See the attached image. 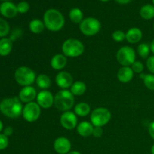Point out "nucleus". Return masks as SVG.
<instances>
[{
  "label": "nucleus",
  "instance_id": "obj_3",
  "mask_svg": "<svg viewBox=\"0 0 154 154\" xmlns=\"http://www.w3.org/2000/svg\"><path fill=\"white\" fill-rule=\"evenodd\" d=\"M75 104V98L69 90H61L54 96V106L60 111H69Z\"/></svg>",
  "mask_w": 154,
  "mask_h": 154
},
{
  "label": "nucleus",
  "instance_id": "obj_44",
  "mask_svg": "<svg viewBox=\"0 0 154 154\" xmlns=\"http://www.w3.org/2000/svg\"><path fill=\"white\" fill-rule=\"evenodd\" d=\"M2 1H4V2H7V1H9V0H2Z\"/></svg>",
  "mask_w": 154,
  "mask_h": 154
},
{
  "label": "nucleus",
  "instance_id": "obj_46",
  "mask_svg": "<svg viewBox=\"0 0 154 154\" xmlns=\"http://www.w3.org/2000/svg\"><path fill=\"white\" fill-rule=\"evenodd\" d=\"M153 30H154V24H153Z\"/></svg>",
  "mask_w": 154,
  "mask_h": 154
},
{
  "label": "nucleus",
  "instance_id": "obj_42",
  "mask_svg": "<svg viewBox=\"0 0 154 154\" xmlns=\"http://www.w3.org/2000/svg\"><path fill=\"white\" fill-rule=\"evenodd\" d=\"M150 151H151V154H154V144L153 146L151 147V149H150Z\"/></svg>",
  "mask_w": 154,
  "mask_h": 154
},
{
  "label": "nucleus",
  "instance_id": "obj_16",
  "mask_svg": "<svg viewBox=\"0 0 154 154\" xmlns=\"http://www.w3.org/2000/svg\"><path fill=\"white\" fill-rule=\"evenodd\" d=\"M134 76V72L130 66H122L117 74V79L120 82L126 84L130 82Z\"/></svg>",
  "mask_w": 154,
  "mask_h": 154
},
{
  "label": "nucleus",
  "instance_id": "obj_29",
  "mask_svg": "<svg viewBox=\"0 0 154 154\" xmlns=\"http://www.w3.org/2000/svg\"><path fill=\"white\" fill-rule=\"evenodd\" d=\"M10 26L5 20L0 17V37L5 38L8 35Z\"/></svg>",
  "mask_w": 154,
  "mask_h": 154
},
{
  "label": "nucleus",
  "instance_id": "obj_34",
  "mask_svg": "<svg viewBox=\"0 0 154 154\" xmlns=\"http://www.w3.org/2000/svg\"><path fill=\"white\" fill-rule=\"evenodd\" d=\"M146 65H147V67L148 69V70L153 75H154V55L151 56V57H149L147 59Z\"/></svg>",
  "mask_w": 154,
  "mask_h": 154
},
{
  "label": "nucleus",
  "instance_id": "obj_40",
  "mask_svg": "<svg viewBox=\"0 0 154 154\" xmlns=\"http://www.w3.org/2000/svg\"><path fill=\"white\" fill-rule=\"evenodd\" d=\"M68 154H81L79 151H77V150H71Z\"/></svg>",
  "mask_w": 154,
  "mask_h": 154
},
{
  "label": "nucleus",
  "instance_id": "obj_13",
  "mask_svg": "<svg viewBox=\"0 0 154 154\" xmlns=\"http://www.w3.org/2000/svg\"><path fill=\"white\" fill-rule=\"evenodd\" d=\"M54 149L58 154H68L72 149V143L66 137H59L54 141Z\"/></svg>",
  "mask_w": 154,
  "mask_h": 154
},
{
  "label": "nucleus",
  "instance_id": "obj_17",
  "mask_svg": "<svg viewBox=\"0 0 154 154\" xmlns=\"http://www.w3.org/2000/svg\"><path fill=\"white\" fill-rule=\"evenodd\" d=\"M66 64H67V57L63 54H56L51 60V66L54 70H62L66 67Z\"/></svg>",
  "mask_w": 154,
  "mask_h": 154
},
{
  "label": "nucleus",
  "instance_id": "obj_11",
  "mask_svg": "<svg viewBox=\"0 0 154 154\" xmlns=\"http://www.w3.org/2000/svg\"><path fill=\"white\" fill-rule=\"evenodd\" d=\"M37 103L38 104L41 108L48 109L51 108L54 105V97L52 93L48 90H42L38 93L36 98Z\"/></svg>",
  "mask_w": 154,
  "mask_h": 154
},
{
  "label": "nucleus",
  "instance_id": "obj_2",
  "mask_svg": "<svg viewBox=\"0 0 154 154\" xmlns=\"http://www.w3.org/2000/svg\"><path fill=\"white\" fill-rule=\"evenodd\" d=\"M22 103L19 97L7 98L0 102V111L9 118H17L23 113Z\"/></svg>",
  "mask_w": 154,
  "mask_h": 154
},
{
  "label": "nucleus",
  "instance_id": "obj_5",
  "mask_svg": "<svg viewBox=\"0 0 154 154\" xmlns=\"http://www.w3.org/2000/svg\"><path fill=\"white\" fill-rule=\"evenodd\" d=\"M36 78L35 72L27 66H20L14 72L15 81L23 87L32 86L35 82Z\"/></svg>",
  "mask_w": 154,
  "mask_h": 154
},
{
  "label": "nucleus",
  "instance_id": "obj_20",
  "mask_svg": "<svg viewBox=\"0 0 154 154\" xmlns=\"http://www.w3.org/2000/svg\"><path fill=\"white\" fill-rule=\"evenodd\" d=\"M90 105L87 102H80L75 107V113L78 117H87L90 114Z\"/></svg>",
  "mask_w": 154,
  "mask_h": 154
},
{
  "label": "nucleus",
  "instance_id": "obj_35",
  "mask_svg": "<svg viewBox=\"0 0 154 154\" xmlns=\"http://www.w3.org/2000/svg\"><path fill=\"white\" fill-rule=\"evenodd\" d=\"M103 135V129L102 127L100 126H94V129L93 131V135L95 138H100Z\"/></svg>",
  "mask_w": 154,
  "mask_h": 154
},
{
  "label": "nucleus",
  "instance_id": "obj_30",
  "mask_svg": "<svg viewBox=\"0 0 154 154\" xmlns=\"http://www.w3.org/2000/svg\"><path fill=\"white\" fill-rule=\"evenodd\" d=\"M112 38L117 42H121L126 39V33L122 30H116L112 33Z\"/></svg>",
  "mask_w": 154,
  "mask_h": 154
},
{
  "label": "nucleus",
  "instance_id": "obj_25",
  "mask_svg": "<svg viewBox=\"0 0 154 154\" xmlns=\"http://www.w3.org/2000/svg\"><path fill=\"white\" fill-rule=\"evenodd\" d=\"M140 16L144 20H151L154 18V5L147 4L142 6L140 9Z\"/></svg>",
  "mask_w": 154,
  "mask_h": 154
},
{
  "label": "nucleus",
  "instance_id": "obj_41",
  "mask_svg": "<svg viewBox=\"0 0 154 154\" xmlns=\"http://www.w3.org/2000/svg\"><path fill=\"white\" fill-rule=\"evenodd\" d=\"M2 128H3V123L0 120V132H1L2 130Z\"/></svg>",
  "mask_w": 154,
  "mask_h": 154
},
{
  "label": "nucleus",
  "instance_id": "obj_7",
  "mask_svg": "<svg viewBox=\"0 0 154 154\" xmlns=\"http://www.w3.org/2000/svg\"><path fill=\"white\" fill-rule=\"evenodd\" d=\"M111 119V111L105 108L99 107L93 110L90 114V123L94 126L102 127L108 124Z\"/></svg>",
  "mask_w": 154,
  "mask_h": 154
},
{
  "label": "nucleus",
  "instance_id": "obj_4",
  "mask_svg": "<svg viewBox=\"0 0 154 154\" xmlns=\"http://www.w3.org/2000/svg\"><path fill=\"white\" fill-rule=\"evenodd\" d=\"M62 52L66 57H78L84 54V45L78 39L69 38L63 43Z\"/></svg>",
  "mask_w": 154,
  "mask_h": 154
},
{
  "label": "nucleus",
  "instance_id": "obj_31",
  "mask_svg": "<svg viewBox=\"0 0 154 154\" xmlns=\"http://www.w3.org/2000/svg\"><path fill=\"white\" fill-rule=\"evenodd\" d=\"M131 68H132L134 73L141 74L143 72V71H144V64L141 61H137V60H135L133 63V64L131 66Z\"/></svg>",
  "mask_w": 154,
  "mask_h": 154
},
{
  "label": "nucleus",
  "instance_id": "obj_37",
  "mask_svg": "<svg viewBox=\"0 0 154 154\" xmlns=\"http://www.w3.org/2000/svg\"><path fill=\"white\" fill-rule=\"evenodd\" d=\"M13 132H14L13 128H12L11 126H8V127H6L5 129L4 135H6L7 137H8V136H10V135H12Z\"/></svg>",
  "mask_w": 154,
  "mask_h": 154
},
{
  "label": "nucleus",
  "instance_id": "obj_6",
  "mask_svg": "<svg viewBox=\"0 0 154 154\" xmlns=\"http://www.w3.org/2000/svg\"><path fill=\"white\" fill-rule=\"evenodd\" d=\"M102 28L100 21L93 17H86L79 24L81 33L86 36H94L99 32Z\"/></svg>",
  "mask_w": 154,
  "mask_h": 154
},
{
  "label": "nucleus",
  "instance_id": "obj_27",
  "mask_svg": "<svg viewBox=\"0 0 154 154\" xmlns=\"http://www.w3.org/2000/svg\"><path fill=\"white\" fill-rule=\"evenodd\" d=\"M140 78L144 81V84L148 90L154 91V75L149 74V75H144L141 74Z\"/></svg>",
  "mask_w": 154,
  "mask_h": 154
},
{
  "label": "nucleus",
  "instance_id": "obj_15",
  "mask_svg": "<svg viewBox=\"0 0 154 154\" xmlns=\"http://www.w3.org/2000/svg\"><path fill=\"white\" fill-rule=\"evenodd\" d=\"M0 13L5 17L13 18L17 14V8L11 2H4L0 5Z\"/></svg>",
  "mask_w": 154,
  "mask_h": 154
},
{
  "label": "nucleus",
  "instance_id": "obj_23",
  "mask_svg": "<svg viewBox=\"0 0 154 154\" xmlns=\"http://www.w3.org/2000/svg\"><path fill=\"white\" fill-rule=\"evenodd\" d=\"M35 83L38 87L42 90H48L51 86V80L49 76L45 74H42L37 76L35 80Z\"/></svg>",
  "mask_w": 154,
  "mask_h": 154
},
{
  "label": "nucleus",
  "instance_id": "obj_12",
  "mask_svg": "<svg viewBox=\"0 0 154 154\" xmlns=\"http://www.w3.org/2000/svg\"><path fill=\"white\" fill-rule=\"evenodd\" d=\"M55 82L60 88L63 90H67L70 88L73 84V77L69 72L63 71V72H60L57 75Z\"/></svg>",
  "mask_w": 154,
  "mask_h": 154
},
{
  "label": "nucleus",
  "instance_id": "obj_45",
  "mask_svg": "<svg viewBox=\"0 0 154 154\" xmlns=\"http://www.w3.org/2000/svg\"><path fill=\"white\" fill-rule=\"evenodd\" d=\"M152 2H153V5H154V0H152Z\"/></svg>",
  "mask_w": 154,
  "mask_h": 154
},
{
  "label": "nucleus",
  "instance_id": "obj_43",
  "mask_svg": "<svg viewBox=\"0 0 154 154\" xmlns=\"http://www.w3.org/2000/svg\"><path fill=\"white\" fill-rule=\"evenodd\" d=\"M99 1L102 2H108V1H110V0H99Z\"/></svg>",
  "mask_w": 154,
  "mask_h": 154
},
{
  "label": "nucleus",
  "instance_id": "obj_32",
  "mask_svg": "<svg viewBox=\"0 0 154 154\" xmlns=\"http://www.w3.org/2000/svg\"><path fill=\"white\" fill-rule=\"evenodd\" d=\"M17 11L20 14H26L28 12V11L29 10V4L27 2L22 1L20 2H19L17 5Z\"/></svg>",
  "mask_w": 154,
  "mask_h": 154
},
{
  "label": "nucleus",
  "instance_id": "obj_22",
  "mask_svg": "<svg viewBox=\"0 0 154 154\" xmlns=\"http://www.w3.org/2000/svg\"><path fill=\"white\" fill-rule=\"evenodd\" d=\"M12 50V42L7 38H2L0 40V56H8Z\"/></svg>",
  "mask_w": 154,
  "mask_h": 154
},
{
  "label": "nucleus",
  "instance_id": "obj_36",
  "mask_svg": "<svg viewBox=\"0 0 154 154\" xmlns=\"http://www.w3.org/2000/svg\"><path fill=\"white\" fill-rule=\"evenodd\" d=\"M148 132L149 135L152 138V139L154 140V121L151 122L148 126Z\"/></svg>",
  "mask_w": 154,
  "mask_h": 154
},
{
  "label": "nucleus",
  "instance_id": "obj_28",
  "mask_svg": "<svg viewBox=\"0 0 154 154\" xmlns=\"http://www.w3.org/2000/svg\"><path fill=\"white\" fill-rule=\"evenodd\" d=\"M150 47L146 43H141L138 46V54L142 59L148 58Z\"/></svg>",
  "mask_w": 154,
  "mask_h": 154
},
{
  "label": "nucleus",
  "instance_id": "obj_26",
  "mask_svg": "<svg viewBox=\"0 0 154 154\" xmlns=\"http://www.w3.org/2000/svg\"><path fill=\"white\" fill-rule=\"evenodd\" d=\"M69 18L75 23H81L84 20V14L78 8H74L69 11Z\"/></svg>",
  "mask_w": 154,
  "mask_h": 154
},
{
  "label": "nucleus",
  "instance_id": "obj_39",
  "mask_svg": "<svg viewBox=\"0 0 154 154\" xmlns=\"http://www.w3.org/2000/svg\"><path fill=\"white\" fill-rule=\"evenodd\" d=\"M150 51H151L153 54H154V38H153V40L152 41V42H151V44H150Z\"/></svg>",
  "mask_w": 154,
  "mask_h": 154
},
{
  "label": "nucleus",
  "instance_id": "obj_8",
  "mask_svg": "<svg viewBox=\"0 0 154 154\" xmlns=\"http://www.w3.org/2000/svg\"><path fill=\"white\" fill-rule=\"evenodd\" d=\"M117 60L122 66H130L136 59L135 50L129 46H123L117 51Z\"/></svg>",
  "mask_w": 154,
  "mask_h": 154
},
{
  "label": "nucleus",
  "instance_id": "obj_33",
  "mask_svg": "<svg viewBox=\"0 0 154 154\" xmlns=\"http://www.w3.org/2000/svg\"><path fill=\"white\" fill-rule=\"evenodd\" d=\"M8 145V138L4 134H0V150H5Z\"/></svg>",
  "mask_w": 154,
  "mask_h": 154
},
{
  "label": "nucleus",
  "instance_id": "obj_10",
  "mask_svg": "<svg viewBox=\"0 0 154 154\" xmlns=\"http://www.w3.org/2000/svg\"><path fill=\"white\" fill-rule=\"evenodd\" d=\"M61 126L67 130H72L78 126V116L72 111H65L60 116Z\"/></svg>",
  "mask_w": 154,
  "mask_h": 154
},
{
  "label": "nucleus",
  "instance_id": "obj_24",
  "mask_svg": "<svg viewBox=\"0 0 154 154\" xmlns=\"http://www.w3.org/2000/svg\"><path fill=\"white\" fill-rule=\"evenodd\" d=\"M29 30L34 34H39L45 30V26L43 21L39 19H33L29 24Z\"/></svg>",
  "mask_w": 154,
  "mask_h": 154
},
{
  "label": "nucleus",
  "instance_id": "obj_9",
  "mask_svg": "<svg viewBox=\"0 0 154 154\" xmlns=\"http://www.w3.org/2000/svg\"><path fill=\"white\" fill-rule=\"evenodd\" d=\"M42 108L35 102L26 104L23 109L22 115L24 120L29 123H34L41 116Z\"/></svg>",
  "mask_w": 154,
  "mask_h": 154
},
{
  "label": "nucleus",
  "instance_id": "obj_21",
  "mask_svg": "<svg viewBox=\"0 0 154 154\" xmlns=\"http://www.w3.org/2000/svg\"><path fill=\"white\" fill-rule=\"evenodd\" d=\"M87 90V85L84 82L81 81H75L70 87V91L74 96H82Z\"/></svg>",
  "mask_w": 154,
  "mask_h": 154
},
{
  "label": "nucleus",
  "instance_id": "obj_14",
  "mask_svg": "<svg viewBox=\"0 0 154 154\" xmlns=\"http://www.w3.org/2000/svg\"><path fill=\"white\" fill-rule=\"evenodd\" d=\"M37 92L32 86L23 87L19 93V99L23 103H29L37 98Z\"/></svg>",
  "mask_w": 154,
  "mask_h": 154
},
{
  "label": "nucleus",
  "instance_id": "obj_19",
  "mask_svg": "<svg viewBox=\"0 0 154 154\" xmlns=\"http://www.w3.org/2000/svg\"><path fill=\"white\" fill-rule=\"evenodd\" d=\"M76 128L77 132H78V134L80 136L87 138V137H89L93 135L94 126L88 121H83L80 123L79 124H78Z\"/></svg>",
  "mask_w": 154,
  "mask_h": 154
},
{
  "label": "nucleus",
  "instance_id": "obj_1",
  "mask_svg": "<svg viewBox=\"0 0 154 154\" xmlns=\"http://www.w3.org/2000/svg\"><path fill=\"white\" fill-rule=\"evenodd\" d=\"M43 22L45 28L49 31L59 32L65 25V18L63 14L55 8H50L44 14Z\"/></svg>",
  "mask_w": 154,
  "mask_h": 154
},
{
  "label": "nucleus",
  "instance_id": "obj_38",
  "mask_svg": "<svg viewBox=\"0 0 154 154\" xmlns=\"http://www.w3.org/2000/svg\"><path fill=\"white\" fill-rule=\"evenodd\" d=\"M132 0H116V2H117L118 3L122 5H125V4H128Z\"/></svg>",
  "mask_w": 154,
  "mask_h": 154
},
{
  "label": "nucleus",
  "instance_id": "obj_18",
  "mask_svg": "<svg viewBox=\"0 0 154 154\" xmlns=\"http://www.w3.org/2000/svg\"><path fill=\"white\" fill-rule=\"evenodd\" d=\"M142 36V31L139 28L132 27L126 32V40L130 44H136L141 40Z\"/></svg>",
  "mask_w": 154,
  "mask_h": 154
}]
</instances>
